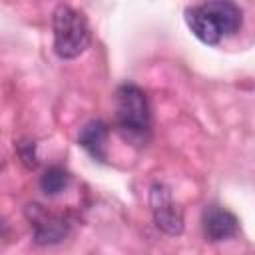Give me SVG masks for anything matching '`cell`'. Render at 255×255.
<instances>
[{"instance_id": "cell-1", "label": "cell", "mask_w": 255, "mask_h": 255, "mask_svg": "<svg viewBox=\"0 0 255 255\" xmlns=\"http://www.w3.org/2000/svg\"><path fill=\"white\" fill-rule=\"evenodd\" d=\"M183 18L191 34L207 46H217L243 26V10L233 0H205L185 8Z\"/></svg>"}, {"instance_id": "cell-2", "label": "cell", "mask_w": 255, "mask_h": 255, "mask_svg": "<svg viewBox=\"0 0 255 255\" xmlns=\"http://www.w3.org/2000/svg\"><path fill=\"white\" fill-rule=\"evenodd\" d=\"M116 126L122 137L135 147H143L149 141L151 108L145 92L131 82L116 90Z\"/></svg>"}, {"instance_id": "cell-3", "label": "cell", "mask_w": 255, "mask_h": 255, "mask_svg": "<svg viewBox=\"0 0 255 255\" xmlns=\"http://www.w3.org/2000/svg\"><path fill=\"white\" fill-rule=\"evenodd\" d=\"M54 52L60 60H74L82 56L92 44V30L86 16L68 6L58 4L52 14Z\"/></svg>"}, {"instance_id": "cell-4", "label": "cell", "mask_w": 255, "mask_h": 255, "mask_svg": "<svg viewBox=\"0 0 255 255\" xmlns=\"http://www.w3.org/2000/svg\"><path fill=\"white\" fill-rule=\"evenodd\" d=\"M149 207H151L153 223L159 231H163L165 235H171V237L183 233V209L173 201L171 189L165 183L155 181L151 185Z\"/></svg>"}, {"instance_id": "cell-5", "label": "cell", "mask_w": 255, "mask_h": 255, "mask_svg": "<svg viewBox=\"0 0 255 255\" xmlns=\"http://www.w3.org/2000/svg\"><path fill=\"white\" fill-rule=\"evenodd\" d=\"M26 217L32 225V239L36 245H56L70 233V223L64 217L46 211L38 203L26 207Z\"/></svg>"}, {"instance_id": "cell-6", "label": "cell", "mask_w": 255, "mask_h": 255, "mask_svg": "<svg viewBox=\"0 0 255 255\" xmlns=\"http://www.w3.org/2000/svg\"><path fill=\"white\" fill-rule=\"evenodd\" d=\"M201 223H203V235L211 243L227 241L239 233V219L235 217V213H231L229 209L217 203L205 207Z\"/></svg>"}, {"instance_id": "cell-7", "label": "cell", "mask_w": 255, "mask_h": 255, "mask_svg": "<svg viewBox=\"0 0 255 255\" xmlns=\"http://www.w3.org/2000/svg\"><path fill=\"white\" fill-rule=\"evenodd\" d=\"M108 133H110V128H108L106 122H102V120H92V122H88V124L80 129L78 145H80L82 149H86L88 155L94 157L96 161L106 163V161H108V147H106Z\"/></svg>"}, {"instance_id": "cell-8", "label": "cell", "mask_w": 255, "mask_h": 255, "mask_svg": "<svg viewBox=\"0 0 255 255\" xmlns=\"http://www.w3.org/2000/svg\"><path fill=\"white\" fill-rule=\"evenodd\" d=\"M70 179H72V175L68 173V169H64L62 165H52V167H48V169L44 171V175L40 177V189H42L46 195L54 197V195L62 193V191L70 185Z\"/></svg>"}, {"instance_id": "cell-9", "label": "cell", "mask_w": 255, "mask_h": 255, "mask_svg": "<svg viewBox=\"0 0 255 255\" xmlns=\"http://www.w3.org/2000/svg\"><path fill=\"white\" fill-rule=\"evenodd\" d=\"M16 151H18V157L22 161V165L26 169H36L40 159H38V145L34 139H20L16 143Z\"/></svg>"}]
</instances>
